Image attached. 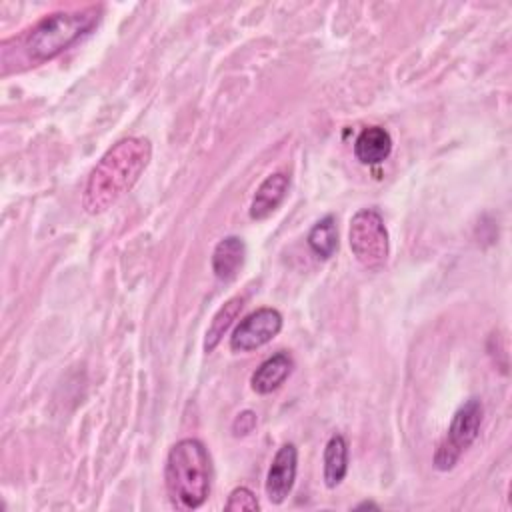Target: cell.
<instances>
[{"label": "cell", "mask_w": 512, "mask_h": 512, "mask_svg": "<svg viewBox=\"0 0 512 512\" xmlns=\"http://www.w3.org/2000/svg\"><path fill=\"white\" fill-rule=\"evenodd\" d=\"M246 256V244L240 236L222 238L212 252V272L218 280L230 282L238 276Z\"/></svg>", "instance_id": "obj_11"}, {"label": "cell", "mask_w": 512, "mask_h": 512, "mask_svg": "<svg viewBox=\"0 0 512 512\" xmlns=\"http://www.w3.org/2000/svg\"><path fill=\"white\" fill-rule=\"evenodd\" d=\"M294 370V360L288 352H276L266 358L250 376V386L258 394H270L278 390Z\"/></svg>", "instance_id": "obj_9"}, {"label": "cell", "mask_w": 512, "mask_h": 512, "mask_svg": "<svg viewBox=\"0 0 512 512\" xmlns=\"http://www.w3.org/2000/svg\"><path fill=\"white\" fill-rule=\"evenodd\" d=\"M288 188H290V176L286 172L280 170L266 176L256 188V194L250 202V218L252 220L268 218L284 202Z\"/></svg>", "instance_id": "obj_8"}, {"label": "cell", "mask_w": 512, "mask_h": 512, "mask_svg": "<svg viewBox=\"0 0 512 512\" xmlns=\"http://www.w3.org/2000/svg\"><path fill=\"white\" fill-rule=\"evenodd\" d=\"M224 510L228 512H240V510H250V512H256L260 510V502L256 498V494L246 488V486H238L234 488L230 494H228V500L224 504Z\"/></svg>", "instance_id": "obj_15"}, {"label": "cell", "mask_w": 512, "mask_h": 512, "mask_svg": "<svg viewBox=\"0 0 512 512\" xmlns=\"http://www.w3.org/2000/svg\"><path fill=\"white\" fill-rule=\"evenodd\" d=\"M322 470H324V484L328 488H336L346 472H348V444L346 438L340 432H334L326 446H324V456H322Z\"/></svg>", "instance_id": "obj_12"}, {"label": "cell", "mask_w": 512, "mask_h": 512, "mask_svg": "<svg viewBox=\"0 0 512 512\" xmlns=\"http://www.w3.org/2000/svg\"><path fill=\"white\" fill-rule=\"evenodd\" d=\"M282 330V314L276 308H258L244 316L230 336V350L252 352L274 340Z\"/></svg>", "instance_id": "obj_6"}, {"label": "cell", "mask_w": 512, "mask_h": 512, "mask_svg": "<svg viewBox=\"0 0 512 512\" xmlns=\"http://www.w3.org/2000/svg\"><path fill=\"white\" fill-rule=\"evenodd\" d=\"M348 242L354 258L366 270L378 272L390 256V240L382 214L376 208H360L350 218Z\"/></svg>", "instance_id": "obj_4"}, {"label": "cell", "mask_w": 512, "mask_h": 512, "mask_svg": "<svg viewBox=\"0 0 512 512\" xmlns=\"http://www.w3.org/2000/svg\"><path fill=\"white\" fill-rule=\"evenodd\" d=\"M152 160V144L144 136H128L112 144L90 170L82 208L96 216L112 208L140 180Z\"/></svg>", "instance_id": "obj_1"}, {"label": "cell", "mask_w": 512, "mask_h": 512, "mask_svg": "<svg viewBox=\"0 0 512 512\" xmlns=\"http://www.w3.org/2000/svg\"><path fill=\"white\" fill-rule=\"evenodd\" d=\"M380 506L376 504V502H370V500H364V502H360V504H356L354 506V510H378Z\"/></svg>", "instance_id": "obj_17"}, {"label": "cell", "mask_w": 512, "mask_h": 512, "mask_svg": "<svg viewBox=\"0 0 512 512\" xmlns=\"http://www.w3.org/2000/svg\"><path fill=\"white\" fill-rule=\"evenodd\" d=\"M308 246L310 250L322 258L328 260L334 256L338 250V228H336V218L332 214L320 218L308 232Z\"/></svg>", "instance_id": "obj_14"}, {"label": "cell", "mask_w": 512, "mask_h": 512, "mask_svg": "<svg viewBox=\"0 0 512 512\" xmlns=\"http://www.w3.org/2000/svg\"><path fill=\"white\" fill-rule=\"evenodd\" d=\"M256 428V414L252 410L240 412L232 422L234 436H248Z\"/></svg>", "instance_id": "obj_16"}, {"label": "cell", "mask_w": 512, "mask_h": 512, "mask_svg": "<svg viewBox=\"0 0 512 512\" xmlns=\"http://www.w3.org/2000/svg\"><path fill=\"white\" fill-rule=\"evenodd\" d=\"M484 406L478 398H468L452 416L446 436L434 452V468L446 472L456 466L460 456L472 446L480 434Z\"/></svg>", "instance_id": "obj_5"}, {"label": "cell", "mask_w": 512, "mask_h": 512, "mask_svg": "<svg viewBox=\"0 0 512 512\" xmlns=\"http://www.w3.org/2000/svg\"><path fill=\"white\" fill-rule=\"evenodd\" d=\"M296 470H298V450L294 444L286 442L274 454L266 474L264 488L272 504H282L290 496L296 480Z\"/></svg>", "instance_id": "obj_7"}, {"label": "cell", "mask_w": 512, "mask_h": 512, "mask_svg": "<svg viewBox=\"0 0 512 512\" xmlns=\"http://www.w3.org/2000/svg\"><path fill=\"white\" fill-rule=\"evenodd\" d=\"M164 482L174 506L184 510L200 508L212 482V462L206 446L198 438L178 440L164 464Z\"/></svg>", "instance_id": "obj_3"}, {"label": "cell", "mask_w": 512, "mask_h": 512, "mask_svg": "<svg viewBox=\"0 0 512 512\" xmlns=\"http://www.w3.org/2000/svg\"><path fill=\"white\" fill-rule=\"evenodd\" d=\"M392 152V136L382 126H366L354 140V156L366 166L382 164Z\"/></svg>", "instance_id": "obj_10"}, {"label": "cell", "mask_w": 512, "mask_h": 512, "mask_svg": "<svg viewBox=\"0 0 512 512\" xmlns=\"http://www.w3.org/2000/svg\"><path fill=\"white\" fill-rule=\"evenodd\" d=\"M244 296H232L230 300H226L220 308H218V312L214 314V318H212V322H210V326H208V330H206V338H204V352H212L218 344H220V340H222V336L228 332V328L232 326V322L238 318V314L242 312V308H244Z\"/></svg>", "instance_id": "obj_13"}, {"label": "cell", "mask_w": 512, "mask_h": 512, "mask_svg": "<svg viewBox=\"0 0 512 512\" xmlns=\"http://www.w3.org/2000/svg\"><path fill=\"white\" fill-rule=\"evenodd\" d=\"M100 14V6L52 12L6 42L16 48V64H24V68L38 66L86 36L98 24Z\"/></svg>", "instance_id": "obj_2"}]
</instances>
